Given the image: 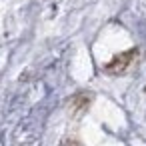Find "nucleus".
I'll list each match as a JSON object with an SVG mask.
<instances>
[{"mask_svg":"<svg viewBox=\"0 0 146 146\" xmlns=\"http://www.w3.org/2000/svg\"><path fill=\"white\" fill-rule=\"evenodd\" d=\"M136 56H138V50H136V48L126 50V52L114 56V58L106 64V72H112V74H120V72H124V70L132 64V60H134Z\"/></svg>","mask_w":146,"mask_h":146,"instance_id":"nucleus-1","label":"nucleus"}]
</instances>
